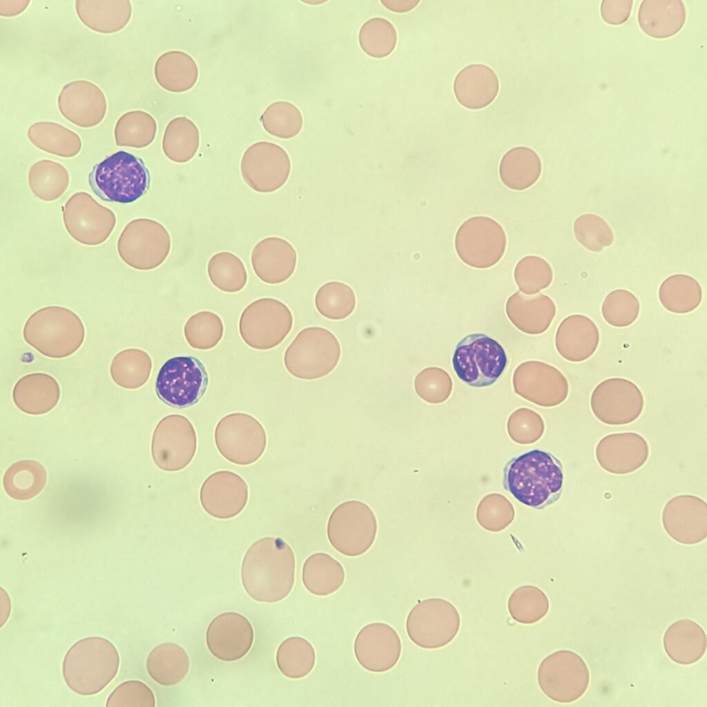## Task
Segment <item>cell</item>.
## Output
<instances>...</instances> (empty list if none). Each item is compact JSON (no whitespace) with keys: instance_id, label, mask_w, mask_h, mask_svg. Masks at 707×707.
<instances>
[{"instance_id":"cell-9","label":"cell","mask_w":707,"mask_h":707,"mask_svg":"<svg viewBox=\"0 0 707 707\" xmlns=\"http://www.w3.org/2000/svg\"><path fill=\"white\" fill-rule=\"evenodd\" d=\"M378 530L372 510L358 501H345L331 514L327 538L332 547L347 556H358L374 544Z\"/></svg>"},{"instance_id":"cell-51","label":"cell","mask_w":707,"mask_h":707,"mask_svg":"<svg viewBox=\"0 0 707 707\" xmlns=\"http://www.w3.org/2000/svg\"><path fill=\"white\" fill-rule=\"evenodd\" d=\"M184 334L192 348L208 350L217 346L222 340L224 325L215 313L202 311L187 320L184 327Z\"/></svg>"},{"instance_id":"cell-23","label":"cell","mask_w":707,"mask_h":707,"mask_svg":"<svg viewBox=\"0 0 707 707\" xmlns=\"http://www.w3.org/2000/svg\"><path fill=\"white\" fill-rule=\"evenodd\" d=\"M251 623L242 614L234 612L222 613L209 625L206 643L211 653L224 661L244 657L253 643Z\"/></svg>"},{"instance_id":"cell-17","label":"cell","mask_w":707,"mask_h":707,"mask_svg":"<svg viewBox=\"0 0 707 707\" xmlns=\"http://www.w3.org/2000/svg\"><path fill=\"white\" fill-rule=\"evenodd\" d=\"M590 408L594 416L608 425H624L636 420L644 407L642 392L632 381L610 378L593 389Z\"/></svg>"},{"instance_id":"cell-31","label":"cell","mask_w":707,"mask_h":707,"mask_svg":"<svg viewBox=\"0 0 707 707\" xmlns=\"http://www.w3.org/2000/svg\"><path fill=\"white\" fill-rule=\"evenodd\" d=\"M12 398L23 412L41 415L51 411L60 398L57 381L45 373H33L21 378L15 384Z\"/></svg>"},{"instance_id":"cell-16","label":"cell","mask_w":707,"mask_h":707,"mask_svg":"<svg viewBox=\"0 0 707 707\" xmlns=\"http://www.w3.org/2000/svg\"><path fill=\"white\" fill-rule=\"evenodd\" d=\"M196 449V432L186 417L170 414L157 423L152 438L151 454L161 469H183L192 461Z\"/></svg>"},{"instance_id":"cell-40","label":"cell","mask_w":707,"mask_h":707,"mask_svg":"<svg viewBox=\"0 0 707 707\" xmlns=\"http://www.w3.org/2000/svg\"><path fill=\"white\" fill-rule=\"evenodd\" d=\"M47 481L43 466L32 460L20 461L11 465L4 474L3 485L6 492L19 501L30 499L39 494Z\"/></svg>"},{"instance_id":"cell-28","label":"cell","mask_w":707,"mask_h":707,"mask_svg":"<svg viewBox=\"0 0 707 707\" xmlns=\"http://www.w3.org/2000/svg\"><path fill=\"white\" fill-rule=\"evenodd\" d=\"M599 330L589 317L572 314L560 323L555 335L558 353L566 360L580 362L590 358L597 351Z\"/></svg>"},{"instance_id":"cell-37","label":"cell","mask_w":707,"mask_h":707,"mask_svg":"<svg viewBox=\"0 0 707 707\" xmlns=\"http://www.w3.org/2000/svg\"><path fill=\"white\" fill-rule=\"evenodd\" d=\"M345 579V572L341 563L327 553H314L303 564L302 583L313 595L326 597L336 592Z\"/></svg>"},{"instance_id":"cell-44","label":"cell","mask_w":707,"mask_h":707,"mask_svg":"<svg viewBox=\"0 0 707 707\" xmlns=\"http://www.w3.org/2000/svg\"><path fill=\"white\" fill-rule=\"evenodd\" d=\"M276 664L287 678L298 679L307 676L316 664V652L312 644L301 637H291L278 646Z\"/></svg>"},{"instance_id":"cell-27","label":"cell","mask_w":707,"mask_h":707,"mask_svg":"<svg viewBox=\"0 0 707 707\" xmlns=\"http://www.w3.org/2000/svg\"><path fill=\"white\" fill-rule=\"evenodd\" d=\"M251 262L254 273L262 282L278 284L287 280L294 273L297 253L287 240L268 237L255 244Z\"/></svg>"},{"instance_id":"cell-38","label":"cell","mask_w":707,"mask_h":707,"mask_svg":"<svg viewBox=\"0 0 707 707\" xmlns=\"http://www.w3.org/2000/svg\"><path fill=\"white\" fill-rule=\"evenodd\" d=\"M155 77L165 90L181 93L191 89L198 77V68L187 53L173 50L159 57L155 65Z\"/></svg>"},{"instance_id":"cell-43","label":"cell","mask_w":707,"mask_h":707,"mask_svg":"<svg viewBox=\"0 0 707 707\" xmlns=\"http://www.w3.org/2000/svg\"><path fill=\"white\" fill-rule=\"evenodd\" d=\"M200 133L196 125L186 117L173 119L167 125L162 139L164 155L176 163H185L196 154Z\"/></svg>"},{"instance_id":"cell-30","label":"cell","mask_w":707,"mask_h":707,"mask_svg":"<svg viewBox=\"0 0 707 707\" xmlns=\"http://www.w3.org/2000/svg\"><path fill=\"white\" fill-rule=\"evenodd\" d=\"M499 90L496 72L483 64H471L462 68L454 81L458 101L469 109H481L490 104Z\"/></svg>"},{"instance_id":"cell-59","label":"cell","mask_w":707,"mask_h":707,"mask_svg":"<svg viewBox=\"0 0 707 707\" xmlns=\"http://www.w3.org/2000/svg\"><path fill=\"white\" fill-rule=\"evenodd\" d=\"M632 3V1H603L601 4V17L609 24L623 23L630 15Z\"/></svg>"},{"instance_id":"cell-24","label":"cell","mask_w":707,"mask_h":707,"mask_svg":"<svg viewBox=\"0 0 707 707\" xmlns=\"http://www.w3.org/2000/svg\"><path fill=\"white\" fill-rule=\"evenodd\" d=\"M249 498L246 481L238 474L221 470L211 474L203 483L200 499L204 510L211 516L228 519L239 514Z\"/></svg>"},{"instance_id":"cell-21","label":"cell","mask_w":707,"mask_h":707,"mask_svg":"<svg viewBox=\"0 0 707 707\" xmlns=\"http://www.w3.org/2000/svg\"><path fill=\"white\" fill-rule=\"evenodd\" d=\"M354 651L359 664L372 672H385L396 666L402 651L400 638L389 625L369 623L357 634Z\"/></svg>"},{"instance_id":"cell-47","label":"cell","mask_w":707,"mask_h":707,"mask_svg":"<svg viewBox=\"0 0 707 707\" xmlns=\"http://www.w3.org/2000/svg\"><path fill=\"white\" fill-rule=\"evenodd\" d=\"M207 273L211 283L226 293L241 291L247 282V272L242 261L235 254L222 251L209 260Z\"/></svg>"},{"instance_id":"cell-34","label":"cell","mask_w":707,"mask_h":707,"mask_svg":"<svg viewBox=\"0 0 707 707\" xmlns=\"http://www.w3.org/2000/svg\"><path fill=\"white\" fill-rule=\"evenodd\" d=\"M75 9L83 23L103 34L123 29L132 13L129 1H76Z\"/></svg>"},{"instance_id":"cell-39","label":"cell","mask_w":707,"mask_h":707,"mask_svg":"<svg viewBox=\"0 0 707 707\" xmlns=\"http://www.w3.org/2000/svg\"><path fill=\"white\" fill-rule=\"evenodd\" d=\"M658 297L661 304L673 313L685 314L695 310L702 300V289L693 277L674 274L660 284Z\"/></svg>"},{"instance_id":"cell-15","label":"cell","mask_w":707,"mask_h":707,"mask_svg":"<svg viewBox=\"0 0 707 707\" xmlns=\"http://www.w3.org/2000/svg\"><path fill=\"white\" fill-rule=\"evenodd\" d=\"M214 438L222 456L240 465L257 461L267 446L262 425L253 416L242 412L224 416L215 427Z\"/></svg>"},{"instance_id":"cell-8","label":"cell","mask_w":707,"mask_h":707,"mask_svg":"<svg viewBox=\"0 0 707 707\" xmlns=\"http://www.w3.org/2000/svg\"><path fill=\"white\" fill-rule=\"evenodd\" d=\"M209 385L204 363L193 356H175L161 367L155 382L157 396L166 405L185 409L197 404Z\"/></svg>"},{"instance_id":"cell-54","label":"cell","mask_w":707,"mask_h":707,"mask_svg":"<svg viewBox=\"0 0 707 707\" xmlns=\"http://www.w3.org/2000/svg\"><path fill=\"white\" fill-rule=\"evenodd\" d=\"M640 311L638 298L630 291L619 289L610 292L601 305L605 321L614 327H626L633 324Z\"/></svg>"},{"instance_id":"cell-12","label":"cell","mask_w":707,"mask_h":707,"mask_svg":"<svg viewBox=\"0 0 707 707\" xmlns=\"http://www.w3.org/2000/svg\"><path fill=\"white\" fill-rule=\"evenodd\" d=\"M293 316L282 302L272 298L258 299L242 311L239 331L243 341L258 350H268L280 345L290 332Z\"/></svg>"},{"instance_id":"cell-52","label":"cell","mask_w":707,"mask_h":707,"mask_svg":"<svg viewBox=\"0 0 707 707\" xmlns=\"http://www.w3.org/2000/svg\"><path fill=\"white\" fill-rule=\"evenodd\" d=\"M264 130L271 135L290 139L302 129L303 118L300 110L293 104L278 101L269 105L260 118Z\"/></svg>"},{"instance_id":"cell-25","label":"cell","mask_w":707,"mask_h":707,"mask_svg":"<svg viewBox=\"0 0 707 707\" xmlns=\"http://www.w3.org/2000/svg\"><path fill=\"white\" fill-rule=\"evenodd\" d=\"M595 456L604 470L614 474H627L646 463L649 447L645 438L637 433H614L599 440Z\"/></svg>"},{"instance_id":"cell-4","label":"cell","mask_w":707,"mask_h":707,"mask_svg":"<svg viewBox=\"0 0 707 707\" xmlns=\"http://www.w3.org/2000/svg\"><path fill=\"white\" fill-rule=\"evenodd\" d=\"M85 329L80 318L59 306L41 308L25 323L23 338L42 355L63 358L77 351L83 344Z\"/></svg>"},{"instance_id":"cell-50","label":"cell","mask_w":707,"mask_h":707,"mask_svg":"<svg viewBox=\"0 0 707 707\" xmlns=\"http://www.w3.org/2000/svg\"><path fill=\"white\" fill-rule=\"evenodd\" d=\"M397 31L388 19L376 17L367 19L360 27L358 41L369 56L382 58L389 55L397 43Z\"/></svg>"},{"instance_id":"cell-3","label":"cell","mask_w":707,"mask_h":707,"mask_svg":"<svg viewBox=\"0 0 707 707\" xmlns=\"http://www.w3.org/2000/svg\"><path fill=\"white\" fill-rule=\"evenodd\" d=\"M119 664V652L110 641L89 637L68 649L62 663V675L73 692L90 696L100 693L113 681Z\"/></svg>"},{"instance_id":"cell-20","label":"cell","mask_w":707,"mask_h":707,"mask_svg":"<svg viewBox=\"0 0 707 707\" xmlns=\"http://www.w3.org/2000/svg\"><path fill=\"white\" fill-rule=\"evenodd\" d=\"M512 382L517 394L545 407L561 404L569 393L565 376L556 367L541 361L530 360L519 365L514 372Z\"/></svg>"},{"instance_id":"cell-22","label":"cell","mask_w":707,"mask_h":707,"mask_svg":"<svg viewBox=\"0 0 707 707\" xmlns=\"http://www.w3.org/2000/svg\"><path fill=\"white\" fill-rule=\"evenodd\" d=\"M661 521L666 533L677 542L699 543L707 536L706 503L693 495L676 496L665 505Z\"/></svg>"},{"instance_id":"cell-55","label":"cell","mask_w":707,"mask_h":707,"mask_svg":"<svg viewBox=\"0 0 707 707\" xmlns=\"http://www.w3.org/2000/svg\"><path fill=\"white\" fill-rule=\"evenodd\" d=\"M573 230L577 241L591 251L600 252L614 241V233L609 224L595 214L579 216L574 222Z\"/></svg>"},{"instance_id":"cell-53","label":"cell","mask_w":707,"mask_h":707,"mask_svg":"<svg viewBox=\"0 0 707 707\" xmlns=\"http://www.w3.org/2000/svg\"><path fill=\"white\" fill-rule=\"evenodd\" d=\"M514 277L520 291L535 294L548 287L552 282L553 271L550 264L536 255H527L516 264Z\"/></svg>"},{"instance_id":"cell-57","label":"cell","mask_w":707,"mask_h":707,"mask_svg":"<svg viewBox=\"0 0 707 707\" xmlns=\"http://www.w3.org/2000/svg\"><path fill=\"white\" fill-rule=\"evenodd\" d=\"M106 707H155V698L152 690L139 680L122 682L108 696Z\"/></svg>"},{"instance_id":"cell-36","label":"cell","mask_w":707,"mask_h":707,"mask_svg":"<svg viewBox=\"0 0 707 707\" xmlns=\"http://www.w3.org/2000/svg\"><path fill=\"white\" fill-rule=\"evenodd\" d=\"M146 668L148 675L156 683L171 686L180 683L186 676L190 660L182 646L166 642L157 645L150 652Z\"/></svg>"},{"instance_id":"cell-1","label":"cell","mask_w":707,"mask_h":707,"mask_svg":"<svg viewBox=\"0 0 707 707\" xmlns=\"http://www.w3.org/2000/svg\"><path fill=\"white\" fill-rule=\"evenodd\" d=\"M296 559L282 539L264 537L246 552L241 579L246 592L255 601L275 603L285 599L295 581Z\"/></svg>"},{"instance_id":"cell-45","label":"cell","mask_w":707,"mask_h":707,"mask_svg":"<svg viewBox=\"0 0 707 707\" xmlns=\"http://www.w3.org/2000/svg\"><path fill=\"white\" fill-rule=\"evenodd\" d=\"M70 182L67 169L61 164L48 159L37 162L28 173V184L37 198L52 202L66 191Z\"/></svg>"},{"instance_id":"cell-11","label":"cell","mask_w":707,"mask_h":707,"mask_svg":"<svg viewBox=\"0 0 707 707\" xmlns=\"http://www.w3.org/2000/svg\"><path fill=\"white\" fill-rule=\"evenodd\" d=\"M461 617L456 608L440 598L424 599L409 612L406 631L416 646L437 649L449 643L458 632Z\"/></svg>"},{"instance_id":"cell-41","label":"cell","mask_w":707,"mask_h":707,"mask_svg":"<svg viewBox=\"0 0 707 707\" xmlns=\"http://www.w3.org/2000/svg\"><path fill=\"white\" fill-rule=\"evenodd\" d=\"M30 141L39 149L62 157H72L81 148L78 135L65 126L48 122H37L28 130Z\"/></svg>"},{"instance_id":"cell-46","label":"cell","mask_w":707,"mask_h":707,"mask_svg":"<svg viewBox=\"0 0 707 707\" xmlns=\"http://www.w3.org/2000/svg\"><path fill=\"white\" fill-rule=\"evenodd\" d=\"M156 131V122L149 113L130 111L122 115L115 124V143L119 146L144 148L153 142Z\"/></svg>"},{"instance_id":"cell-6","label":"cell","mask_w":707,"mask_h":707,"mask_svg":"<svg viewBox=\"0 0 707 707\" xmlns=\"http://www.w3.org/2000/svg\"><path fill=\"white\" fill-rule=\"evenodd\" d=\"M341 348L336 337L319 327L300 331L285 351L284 363L290 374L314 380L331 372L338 365Z\"/></svg>"},{"instance_id":"cell-2","label":"cell","mask_w":707,"mask_h":707,"mask_svg":"<svg viewBox=\"0 0 707 707\" xmlns=\"http://www.w3.org/2000/svg\"><path fill=\"white\" fill-rule=\"evenodd\" d=\"M503 485L518 501L536 510L556 503L563 492V469L551 453L534 449L510 459L503 468Z\"/></svg>"},{"instance_id":"cell-10","label":"cell","mask_w":707,"mask_h":707,"mask_svg":"<svg viewBox=\"0 0 707 707\" xmlns=\"http://www.w3.org/2000/svg\"><path fill=\"white\" fill-rule=\"evenodd\" d=\"M171 238L159 222L149 218L130 221L117 242L121 259L130 267L142 271L157 268L168 258Z\"/></svg>"},{"instance_id":"cell-42","label":"cell","mask_w":707,"mask_h":707,"mask_svg":"<svg viewBox=\"0 0 707 707\" xmlns=\"http://www.w3.org/2000/svg\"><path fill=\"white\" fill-rule=\"evenodd\" d=\"M152 370V360L145 351L130 348L119 351L111 362L110 372L113 381L128 389L146 383Z\"/></svg>"},{"instance_id":"cell-56","label":"cell","mask_w":707,"mask_h":707,"mask_svg":"<svg viewBox=\"0 0 707 707\" xmlns=\"http://www.w3.org/2000/svg\"><path fill=\"white\" fill-rule=\"evenodd\" d=\"M414 388L421 399L429 403L438 404L449 398L452 390V380L444 369L430 367L416 375Z\"/></svg>"},{"instance_id":"cell-32","label":"cell","mask_w":707,"mask_h":707,"mask_svg":"<svg viewBox=\"0 0 707 707\" xmlns=\"http://www.w3.org/2000/svg\"><path fill=\"white\" fill-rule=\"evenodd\" d=\"M686 19V8L680 0H644L639 8V26L653 38L674 36L681 30Z\"/></svg>"},{"instance_id":"cell-35","label":"cell","mask_w":707,"mask_h":707,"mask_svg":"<svg viewBox=\"0 0 707 707\" xmlns=\"http://www.w3.org/2000/svg\"><path fill=\"white\" fill-rule=\"evenodd\" d=\"M542 171L538 154L527 146H516L507 151L499 164L501 182L510 189L523 191L539 179Z\"/></svg>"},{"instance_id":"cell-58","label":"cell","mask_w":707,"mask_h":707,"mask_svg":"<svg viewBox=\"0 0 707 707\" xmlns=\"http://www.w3.org/2000/svg\"><path fill=\"white\" fill-rule=\"evenodd\" d=\"M544 423L541 416L528 408H519L509 417L507 430L515 441L538 440L544 432Z\"/></svg>"},{"instance_id":"cell-29","label":"cell","mask_w":707,"mask_h":707,"mask_svg":"<svg viewBox=\"0 0 707 707\" xmlns=\"http://www.w3.org/2000/svg\"><path fill=\"white\" fill-rule=\"evenodd\" d=\"M505 311L510 320L520 331L541 334L550 327L554 318L556 306L543 293L529 295L519 291L508 298Z\"/></svg>"},{"instance_id":"cell-60","label":"cell","mask_w":707,"mask_h":707,"mask_svg":"<svg viewBox=\"0 0 707 707\" xmlns=\"http://www.w3.org/2000/svg\"><path fill=\"white\" fill-rule=\"evenodd\" d=\"M30 1H0V14L5 17L17 15L28 6Z\"/></svg>"},{"instance_id":"cell-26","label":"cell","mask_w":707,"mask_h":707,"mask_svg":"<svg viewBox=\"0 0 707 707\" xmlns=\"http://www.w3.org/2000/svg\"><path fill=\"white\" fill-rule=\"evenodd\" d=\"M58 107L62 115L72 124L90 128L104 118L106 100L97 86L86 80H77L63 87L58 97Z\"/></svg>"},{"instance_id":"cell-19","label":"cell","mask_w":707,"mask_h":707,"mask_svg":"<svg viewBox=\"0 0 707 707\" xmlns=\"http://www.w3.org/2000/svg\"><path fill=\"white\" fill-rule=\"evenodd\" d=\"M291 159L278 144L259 142L244 153L240 171L244 182L258 193H272L287 182L291 173Z\"/></svg>"},{"instance_id":"cell-33","label":"cell","mask_w":707,"mask_h":707,"mask_svg":"<svg viewBox=\"0 0 707 707\" xmlns=\"http://www.w3.org/2000/svg\"><path fill=\"white\" fill-rule=\"evenodd\" d=\"M663 643L666 655L672 661L681 665H690L705 654L706 635L695 621L680 619L666 629Z\"/></svg>"},{"instance_id":"cell-61","label":"cell","mask_w":707,"mask_h":707,"mask_svg":"<svg viewBox=\"0 0 707 707\" xmlns=\"http://www.w3.org/2000/svg\"><path fill=\"white\" fill-rule=\"evenodd\" d=\"M385 7L395 12H405L416 6L419 1L416 0H385L380 1Z\"/></svg>"},{"instance_id":"cell-48","label":"cell","mask_w":707,"mask_h":707,"mask_svg":"<svg viewBox=\"0 0 707 707\" xmlns=\"http://www.w3.org/2000/svg\"><path fill=\"white\" fill-rule=\"evenodd\" d=\"M549 607L546 594L533 585L516 588L511 594L507 603L512 618L523 624H532L540 621L548 613Z\"/></svg>"},{"instance_id":"cell-14","label":"cell","mask_w":707,"mask_h":707,"mask_svg":"<svg viewBox=\"0 0 707 707\" xmlns=\"http://www.w3.org/2000/svg\"><path fill=\"white\" fill-rule=\"evenodd\" d=\"M507 238L503 227L487 216H474L458 228L454 240L456 253L467 265L487 269L503 256Z\"/></svg>"},{"instance_id":"cell-18","label":"cell","mask_w":707,"mask_h":707,"mask_svg":"<svg viewBox=\"0 0 707 707\" xmlns=\"http://www.w3.org/2000/svg\"><path fill=\"white\" fill-rule=\"evenodd\" d=\"M63 220L70 235L78 242L97 246L111 235L116 217L86 192L73 194L62 207Z\"/></svg>"},{"instance_id":"cell-7","label":"cell","mask_w":707,"mask_h":707,"mask_svg":"<svg viewBox=\"0 0 707 707\" xmlns=\"http://www.w3.org/2000/svg\"><path fill=\"white\" fill-rule=\"evenodd\" d=\"M507 362L502 346L483 333L464 337L457 344L452 358L458 378L478 388L494 384L504 371Z\"/></svg>"},{"instance_id":"cell-5","label":"cell","mask_w":707,"mask_h":707,"mask_svg":"<svg viewBox=\"0 0 707 707\" xmlns=\"http://www.w3.org/2000/svg\"><path fill=\"white\" fill-rule=\"evenodd\" d=\"M88 182L93 192L102 200L129 204L147 193L151 175L142 159L119 151L97 164Z\"/></svg>"},{"instance_id":"cell-49","label":"cell","mask_w":707,"mask_h":707,"mask_svg":"<svg viewBox=\"0 0 707 707\" xmlns=\"http://www.w3.org/2000/svg\"><path fill=\"white\" fill-rule=\"evenodd\" d=\"M355 293L348 284L331 281L324 284L316 292L315 304L319 313L330 320H342L354 311Z\"/></svg>"},{"instance_id":"cell-13","label":"cell","mask_w":707,"mask_h":707,"mask_svg":"<svg viewBox=\"0 0 707 707\" xmlns=\"http://www.w3.org/2000/svg\"><path fill=\"white\" fill-rule=\"evenodd\" d=\"M537 679L548 697L559 703H571L587 690L590 671L577 653L561 650L543 659L538 668Z\"/></svg>"}]
</instances>
